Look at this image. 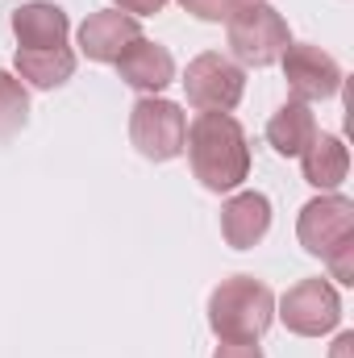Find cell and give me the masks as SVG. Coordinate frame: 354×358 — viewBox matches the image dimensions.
Returning <instances> with one entry per match:
<instances>
[{
    "label": "cell",
    "mask_w": 354,
    "mask_h": 358,
    "mask_svg": "<svg viewBox=\"0 0 354 358\" xmlns=\"http://www.w3.org/2000/svg\"><path fill=\"white\" fill-rule=\"evenodd\" d=\"M313 134H317V117H313V108L300 104V100H283V104L271 113V121H267V142H271V150L283 155V159H300L304 146L313 142Z\"/></svg>",
    "instance_id": "5bb4252c"
},
{
    "label": "cell",
    "mask_w": 354,
    "mask_h": 358,
    "mask_svg": "<svg viewBox=\"0 0 354 358\" xmlns=\"http://www.w3.org/2000/svg\"><path fill=\"white\" fill-rule=\"evenodd\" d=\"M242 4H250V0H242Z\"/></svg>",
    "instance_id": "ffe728a7"
},
{
    "label": "cell",
    "mask_w": 354,
    "mask_h": 358,
    "mask_svg": "<svg viewBox=\"0 0 354 358\" xmlns=\"http://www.w3.org/2000/svg\"><path fill=\"white\" fill-rule=\"evenodd\" d=\"M225 29H229V50H234L238 67H271V63H279V55L292 42L288 21L263 0L238 4L234 17L225 21Z\"/></svg>",
    "instance_id": "3957f363"
},
{
    "label": "cell",
    "mask_w": 354,
    "mask_h": 358,
    "mask_svg": "<svg viewBox=\"0 0 354 358\" xmlns=\"http://www.w3.org/2000/svg\"><path fill=\"white\" fill-rule=\"evenodd\" d=\"M117 76H121L134 92L155 96V92H163L176 80V59H171L167 46H159V42H150V38H138V42H129L125 55L117 59Z\"/></svg>",
    "instance_id": "30bf717a"
},
{
    "label": "cell",
    "mask_w": 354,
    "mask_h": 358,
    "mask_svg": "<svg viewBox=\"0 0 354 358\" xmlns=\"http://www.w3.org/2000/svg\"><path fill=\"white\" fill-rule=\"evenodd\" d=\"M142 38V25L138 17L121 13V8H104V13H92L88 21L80 25V50L88 55L92 63H117L125 55L129 42Z\"/></svg>",
    "instance_id": "9c48e42d"
},
{
    "label": "cell",
    "mask_w": 354,
    "mask_h": 358,
    "mask_svg": "<svg viewBox=\"0 0 354 358\" xmlns=\"http://www.w3.org/2000/svg\"><path fill=\"white\" fill-rule=\"evenodd\" d=\"M183 134H187V117L176 100L142 96L129 113V142L150 163H171L176 155H183Z\"/></svg>",
    "instance_id": "277c9868"
},
{
    "label": "cell",
    "mask_w": 354,
    "mask_h": 358,
    "mask_svg": "<svg viewBox=\"0 0 354 358\" xmlns=\"http://www.w3.org/2000/svg\"><path fill=\"white\" fill-rule=\"evenodd\" d=\"M183 92H187V104H196L200 113H229V108H238V100L246 92V71L234 59L204 50L187 63Z\"/></svg>",
    "instance_id": "8992f818"
},
{
    "label": "cell",
    "mask_w": 354,
    "mask_h": 358,
    "mask_svg": "<svg viewBox=\"0 0 354 358\" xmlns=\"http://www.w3.org/2000/svg\"><path fill=\"white\" fill-rule=\"evenodd\" d=\"M17 76L42 92L63 88L76 76V55L67 46H55V50H17Z\"/></svg>",
    "instance_id": "9a60e30c"
},
{
    "label": "cell",
    "mask_w": 354,
    "mask_h": 358,
    "mask_svg": "<svg viewBox=\"0 0 354 358\" xmlns=\"http://www.w3.org/2000/svg\"><path fill=\"white\" fill-rule=\"evenodd\" d=\"M271 229V200L263 192H238L225 200L221 208V238L234 246V250H250L259 246Z\"/></svg>",
    "instance_id": "7c38bea8"
},
{
    "label": "cell",
    "mask_w": 354,
    "mask_h": 358,
    "mask_svg": "<svg viewBox=\"0 0 354 358\" xmlns=\"http://www.w3.org/2000/svg\"><path fill=\"white\" fill-rule=\"evenodd\" d=\"M121 13H129V17H150V13H163L167 8V0H113Z\"/></svg>",
    "instance_id": "d6986e66"
},
{
    "label": "cell",
    "mask_w": 354,
    "mask_h": 358,
    "mask_svg": "<svg viewBox=\"0 0 354 358\" xmlns=\"http://www.w3.org/2000/svg\"><path fill=\"white\" fill-rule=\"evenodd\" d=\"M179 4H183V13H192L200 21H229L242 0H179Z\"/></svg>",
    "instance_id": "e0dca14e"
},
{
    "label": "cell",
    "mask_w": 354,
    "mask_h": 358,
    "mask_svg": "<svg viewBox=\"0 0 354 358\" xmlns=\"http://www.w3.org/2000/svg\"><path fill=\"white\" fill-rule=\"evenodd\" d=\"M29 121V96H25V84L8 71H0V142L21 134Z\"/></svg>",
    "instance_id": "2e32d148"
},
{
    "label": "cell",
    "mask_w": 354,
    "mask_h": 358,
    "mask_svg": "<svg viewBox=\"0 0 354 358\" xmlns=\"http://www.w3.org/2000/svg\"><path fill=\"white\" fill-rule=\"evenodd\" d=\"M213 358H263V350L255 346V342H221Z\"/></svg>",
    "instance_id": "ac0fdd59"
},
{
    "label": "cell",
    "mask_w": 354,
    "mask_h": 358,
    "mask_svg": "<svg viewBox=\"0 0 354 358\" xmlns=\"http://www.w3.org/2000/svg\"><path fill=\"white\" fill-rule=\"evenodd\" d=\"M300 171H304V183H313V187H321V192H334L346 171H351V150H346V142L338 138V134H313V142L304 146V155H300Z\"/></svg>",
    "instance_id": "4fadbf2b"
},
{
    "label": "cell",
    "mask_w": 354,
    "mask_h": 358,
    "mask_svg": "<svg viewBox=\"0 0 354 358\" xmlns=\"http://www.w3.org/2000/svg\"><path fill=\"white\" fill-rule=\"evenodd\" d=\"M296 238L309 255L317 259H334L342 250H354V200L330 192V196H317L300 208V221H296Z\"/></svg>",
    "instance_id": "5b68a950"
},
{
    "label": "cell",
    "mask_w": 354,
    "mask_h": 358,
    "mask_svg": "<svg viewBox=\"0 0 354 358\" xmlns=\"http://www.w3.org/2000/svg\"><path fill=\"white\" fill-rule=\"evenodd\" d=\"M183 150L192 163V176L200 179L208 192H234L242 179L250 176V146L246 129L229 113H200L187 134Z\"/></svg>",
    "instance_id": "6da1fadb"
},
{
    "label": "cell",
    "mask_w": 354,
    "mask_h": 358,
    "mask_svg": "<svg viewBox=\"0 0 354 358\" xmlns=\"http://www.w3.org/2000/svg\"><path fill=\"white\" fill-rule=\"evenodd\" d=\"M13 34H17L21 50H55V46H67L71 21H67V13L59 4L29 0L21 8H13Z\"/></svg>",
    "instance_id": "8fae6325"
},
{
    "label": "cell",
    "mask_w": 354,
    "mask_h": 358,
    "mask_svg": "<svg viewBox=\"0 0 354 358\" xmlns=\"http://www.w3.org/2000/svg\"><path fill=\"white\" fill-rule=\"evenodd\" d=\"M283 329L300 334V338H321L330 329H338L342 321V296L330 279H300L296 287L283 292L279 300V313Z\"/></svg>",
    "instance_id": "52a82bcc"
},
{
    "label": "cell",
    "mask_w": 354,
    "mask_h": 358,
    "mask_svg": "<svg viewBox=\"0 0 354 358\" xmlns=\"http://www.w3.org/2000/svg\"><path fill=\"white\" fill-rule=\"evenodd\" d=\"M283 63V80L292 100L300 104H313V100H330L342 92V67L334 55H325L321 46L313 42H288V50L279 55Z\"/></svg>",
    "instance_id": "ba28073f"
},
{
    "label": "cell",
    "mask_w": 354,
    "mask_h": 358,
    "mask_svg": "<svg viewBox=\"0 0 354 358\" xmlns=\"http://www.w3.org/2000/svg\"><path fill=\"white\" fill-rule=\"evenodd\" d=\"M275 321V296L255 275H229L208 296V329L221 342H259Z\"/></svg>",
    "instance_id": "7a4b0ae2"
}]
</instances>
